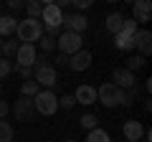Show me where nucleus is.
Wrapping results in <instances>:
<instances>
[{
	"mask_svg": "<svg viewBox=\"0 0 152 142\" xmlns=\"http://www.w3.org/2000/svg\"><path fill=\"white\" fill-rule=\"evenodd\" d=\"M15 36L20 43H33L36 46L43 36V23L36 20V18H26V20H18V28H15Z\"/></svg>",
	"mask_w": 152,
	"mask_h": 142,
	"instance_id": "1",
	"label": "nucleus"
},
{
	"mask_svg": "<svg viewBox=\"0 0 152 142\" xmlns=\"http://www.w3.org/2000/svg\"><path fill=\"white\" fill-rule=\"evenodd\" d=\"M96 99L104 107H119V104H124V89H119V86H114L112 81H107L96 89Z\"/></svg>",
	"mask_w": 152,
	"mask_h": 142,
	"instance_id": "2",
	"label": "nucleus"
},
{
	"mask_svg": "<svg viewBox=\"0 0 152 142\" xmlns=\"http://www.w3.org/2000/svg\"><path fill=\"white\" fill-rule=\"evenodd\" d=\"M33 107H36V112L38 114H43V117H51V114H56V109H58V99H56V94L53 91H38L36 94V99H33Z\"/></svg>",
	"mask_w": 152,
	"mask_h": 142,
	"instance_id": "3",
	"label": "nucleus"
},
{
	"mask_svg": "<svg viewBox=\"0 0 152 142\" xmlns=\"http://www.w3.org/2000/svg\"><path fill=\"white\" fill-rule=\"evenodd\" d=\"M81 43H84V38L79 36V33H69V31H64L56 38V46H58V51L64 56H74L76 51H81Z\"/></svg>",
	"mask_w": 152,
	"mask_h": 142,
	"instance_id": "4",
	"label": "nucleus"
},
{
	"mask_svg": "<svg viewBox=\"0 0 152 142\" xmlns=\"http://www.w3.org/2000/svg\"><path fill=\"white\" fill-rule=\"evenodd\" d=\"M33 81L38 84V86H43L46 91H51V89L58 84V74H56L53 66H41V69H33Z\"/></svg>",
	"mask_w": 152,
	"mask_h": 142,
	"instance_id": "5",
	"label": "nucleus"
},
{
	"mask_svg": "<svg viewBox=\"0 0 152 142\" xmlns=\"http://www.w3.org/2000/svg\"><path fill=\"white\" fill-rule=\"evenodd\" d=\"M41 23H43V28H61L64 26V10L56 3H43Z\"/></svg>",
	"mask_w": 152,
	"mask_h": 142,
	"instance_id": "6",
	"label": "nucleus"
},
{
	"mask_svg": "<svg viewBox=\"0 0 152 142\" xmlns=\"http://www.w3.org/2000/svg\"><path fill=\"white\" fill-rule=\"evenodd\" d=\"M64 26H66L69 33H79L81 36L86 31V26H89V18L84 13H64Z\"/></svg>",
	"mask_w": 152,
	"mask_h": 142,
	"instance_id": "7",
	"label": "nucleus"
},
{
	"mask_svg": "<svg viewBox=\"0 0 152 142\" xmlns=\"http://www.w3.org/2000/svg\"><path fill=\"white\" fill-rule=\"evenodd\" d=\"M36 46L33 43H20L18 46V53H15V64L23 66V69H33V61H36Z\"/></svg>",
	"mask_w": 152,
	"mask_h": 142,
	"instance_id": "8",
	"label": "nucleus"
},
{
	"mask_svg": "<svg viewBox=\"0 0 152 142\" xmlns=\"http://www.w3.org/2000/svg\"><path fill=\"white\" fill-rule=\"evenodd\" d=\"M66 66H69L71 71H86L89 66H91V53L84 51V48L76 51L74 56H69V64H66Z\"/></svg>",
	"mask_w": 152,
	"mask_h": 142,
	"instance_id": "9",
	"label": "nucleus"
},
{
	"mask_svg": "<svg viewBox=\"0 0 152 142\" xmlns=\"http://www.w3.org/2000/svg\"><path fill=\"white\" fill-rule=\"evenodd\" d=\"M33 114H36L33 99H28V97H20V99L15 102V119H18V122H28Z\"/></svg>",
	"mask_w": 152,
	"mask_h": 142,
	"instance_id": "10",
	"label": "nucleus"
},
{
	"mask_svg": "<svg viewBox=\"0 0 152 142\" xmlns=\"http://www.w3.org/2000/svg\"><path fill=\"white\" fill-rule=\"evenodd\" d=\"M122 132H124L127 142H140L142 137H145V127H142V122H137V119H127L124 127H122Z\"/></svg>",
	"mask_w": 152,
	"mask_h": 142,
	"instance_id": "11",
	"label": "nucleus"
},
{
	"mask_svg": "<svg viewBox=\"0 0 152 142\" xmlns=\"http://www.w3.org/2000/svg\"><path fill=\"white\" fill-rule=\"evenodd\" d=\"M134 48H140V56H150L152 51V33L145 28H137L134 33Z\"/></svg>",
	"mask_w": 152,
	"mask_h": 142,
	"instance_id": "12",
	"label": "nucleus"
},
{
	"mask_svg": "<svg viewBox=\"0 0 152 142\" xmlns=\"http://www.w3.org/2000/svg\"><path fill=\"white\" fill-rule=\"evenodd\" d=\"M74 99H76V104H84V107H89V104L96 102V89H94L91 84H81V86H76Z\"/></svg>",
	"mask_w": 152,
	"mask_h": 142,
	"instance_id": "13",
	"label": "nucleus"
},
{
	"mask_svg": "<svg viewBox=\"0 0 152 142\" xmlns=\"http://www.w3.org/2000/svg\"><path fill=\"white\" fill-rule=\"evenodd\" d=\"M114 86H119V89H132V86H137V79H134V74L132 71H127V69H114Z\"/></svg>",
	"mask_w": 152,
	"mask_h": 142,
	"instance_id": "14",
	"label": "nucleus"
},
{
	"mask_svg": "<svg viewBox=\"0 0 152 142\" xmlns=\"http://www.w3.org/2000/svg\"><path fill=\"white\" fill-rule=\"evenodd\" d=\"M132 10H134V23H147L152 18V5L147 0H137Z\"/></svg>",
	"mask_w": 152,
	"mask_h": 142,
	"instance_id": "15",
	"label": "nucleus"
},
{
	"mask_svg": "<svg viewBox=\"0 0 152 142\" xmlns=\"http://www.w3.org/2000/svg\"><path fill=\"white\" fill-rule=\"evenodd\" d=\"M15 28H18V20L13 15H0V38L3 41H5L8 36H13Z\"/></svg>",
	"mask_w": 152,
	"mask_h": 142,
	"instance_id": "16",
	"label": "nucleus"
},
{
	"mask_svg": "<svg viewBox=\"0 0 152 142\" xmlns=\"http://www.w3.org/2000/svg\"><path fill=\"white\" fill-rule=\"evenodd\" d=\"M122 23H124V15L122 13H109L107 15V31L117 36V33H122Z\"/></svg>",
	"mask_w": 152,
	"mask_h": 142,
	"instance_id": "17",
	"label": "nucleus"
},
{
	"mask_svg": "<svg viewBox=\"0 0 152 142\" xmlns=\"http://www.w3.org/2000/svg\"><path fill=\"white\" fill-rule=\"evenodd\" d=\"M114 46H117L119 51H134V36L117 33V36H114Z\"/></svg>",
	"mask_w": 152,
	"mask_h": 142,
	"instance_id": "18",
	"label": "nucleus"
},
{
	"mask_svg": "<svg viewBox=\"0 0 152 142\" xmlns=\"http://www.w3.org/2000/svg\"><path fill=\"white\" fill-rule=\"evenodd\" d=\"M26 13L28 18H36V20H41V13H43V3H38V0H31V3H26Z\"/></svg>",
	"mask_w": 152,
	"mask_h": 142,
	"instance_id": "19",
	"label": "nucleus"
},
{
	"mask_svg": "<svg viewBox=\"0 0 152 142\" xmlns=\"http://www.w3.org/2000/svg\"><path fill=\"white\" fill-rule=\"evenodd\" d=\"M13 137H15L13 124L5 122V119H0V142H13Z\"/></svg>",
	"mask_w": 152,
	"mask_h": 142,
	"instance_id": "20",
	"label": "nucleus"
},
{
	"mask_svg": "<svg viewBox=\"0 0 152 142\" xmlns=\"http://www.w3.org/2000/svg\"><path fill=\"white\" fill-rule=\"evenodd\" d=\"M41 91V86H38L36 81H23V86H20V97H28V99H36V94Z\"/></svg>",
	"mask_w": 152,
	"mask_h": 142,
	"instance_id": "21",
	"label": "nucleus"
},
{
	"mask_svg": "<svg viewBox=\"0 0 152 142\" xmlns=\"http://www.w3.org/2000/svg\"><path fill=\"white\" fill-rule=\"evenodd\" d=\"M142 66H145V56H140V53H132L129 59H127V66H124V69L134 74V71H140Z\"/></svg>",
	"mask_w": 152,
	"mask_h": 142,
	"instance_id": "22",
	"label": "nucleus"
},
{
	"mask_svg": "<svg viewBox=\"0 0 152 142\" xmlns=\"http://www.w3.org/2000/svg\"><path fill=\"white\" fill-rule=\"evenodd\" d=\"M79 124H81L86 132H91V130H96V127H99V117L96 114H84L81 119H79Z\"/></svg>",
	"mask_w": 152,
	"mask_h": 142,
	"instance_id": "23",
	"label": "nucleus"
},
{
	"mask_svg": "<svg viewBox=\"0 0 152 142\" xmlns=\"http://www.w3.org/2000/svg\"><path fill=\"white\" fill-rule=\"evenodd\" d=\"M18 41H3V48H0V53H3V59H10V56L18 53Z\"/></svg>",
	"mask_w": 152,
	"mask_h": 142,
	"instance_id": "24",
	"label": "nucleus"
},
{
	"mask_svg": "<svg viewBox=\"0 0 152 142\" xmlns=\"http://www.w3.org/2000/svg\"><path fill=\"white\" fill-rule=\"evenodd\" d=\"M86 142H112V140H109V135L102 130V127H96V130H91V132H89Z\"/></svg>",
	"mask_w": 152,
	"mask_h": 142,
	"instance_id": "25",
	"label": "nucleus"
},
{
	"mask_svg": "<svg viewBox=\"0 0 152 142\" xmlns=\"http://www.w3.org/2000/svg\"><path fill=\"white\" fill-rule=\"evenodd\" d=\"M38 46H41L43 53H51V51H56V38H51V36H41Z\"/></svg>",
	"mask_w": 152,
	"mask_h": 142,
	"instance_id": "26",
	"label": "nucleus"
},
{
	"mask_svg": "<svg viewBox=\"0 0 152 142\" xmlns=\"http://www.w3.org/2000/svg\"><path fill=\"white\" fill-rule=\"evenodd\" d=\"M58 107H61V109H74V107H76L74 94H64V97L58 99Z\"/></svg>",
	"mask_w": 152,
	"mask_h": 142,
	"instance_id": "27",
	"label": "nucleus"
},
{
	"mask_svg": "<svg viewBox=\"0 0 152 142\" xmlns=\"http://www.w3.org/2000/svg\"><path fill=\"white\" fill-rule=\"evenodd\" d=\"M122 33H127V36H134V33H137L134 18H124V23H122Z\"/></svg>",
	"mask_w": 152,
	"mask_h": 142,
	"instance_id": "28",
	"label": "nucleus"
},
{
	"mask_svg": "<svg viewBox=\"0 0 152 142\" xmlns=\"http://www.w3.org/2000/svg\"><path fill=\"white\" fill-rule=\"evenodd\" d=\"M140 99V89L132 86V89H124V104H134Z\"/></svg>",
	"mask_w": 152,
	"mask_h": 142,
	"instance_id": "29",
	"label": "nucleus"
},
{
	"mask_svg": "<svg viewBox=\"0 0 152 142\" xmlns=\"http://www.w3.org/2000/svg\"><path fill=\"white\" fill-rule=\"evenodd\" d=\"M8 74H13V64H10V59H3L0 56V79L8 76Z\"/></svg>",
	"mask_w": 152,
	"mask_h": 142,
	"instance_id": "30",
	"label": "nucleus"
},
{
	"mask_svg": "<svg viewBox=\"0 0 152 142\" xmlns=\"http://www.w3.org/2000/svg\"><path fill=\"white\" fill-rule=\"evenodd\" d=\"M13 71H15V74H20V76L23 79H26V81H31V79H33V69H23V66H13Z\"/></svg>",
	"mask_w": 152,
	"mask_h": 142,
	"instance_id": "31",
	"label": "nucleus"
},
{
	"mask_svg": "<svg viewBox=\"0 0 152 142\" xmlns=\"http://www.w3.org/2000/svg\"><path fill=\"white\" fill-rule=\"evenodd\" d=\"M41 66H48V56L46 53H38L36 61H33V69H41Z\"/></svg>",
	"mask_w": 152,
	"mask_h": 142,
	"instance_id": "32",
	"label": "nucleus"
},
{
	"mask_svg": "<svg viewBox=\"0 0 152 142\" xmlns=\"http://www.w3.org/2000/svg\"><path fill=\"white\" fill-rule=\"evenodd\" d=\"M89 5H91V0H74V8H76V10H86ZM76 10H74V13H76Z\"/></svg>",
	"mask_w": 152,
	"mask_h": 142,
	"instance_id": "33",
	"label": "nucleus"
},
{
	"mask_svg": "<svg viewBox=\"0 0 152 142\" xmlns=\"http://www.w3.org/2000/svg\"><path fill=\"white\" fill-rule=\"evenodd\" d=\"M23 5H26V3H23V0H10V3H8V8H10V10H23Z\"/></svg>",
	"mask_w": 152,
	"mask_h": 142,
	"instance_id": "34",
	"label": "nucleus"
},
{
	"mask_svg": "<svg viewBox=\"0 0 152 142\" xmlns=\"http://www.w3.org/2000/svg\"><path fill=\"white\" fill-rule=\"evenodd\" d=\"M8 112H10L8 102H3V99H0V119H5V117H8Z\"/></svg>",
	"mask_w": 152,
	"mask_h": 142,
	"instance_id": "35",
	"label": "nucleus"
},
{
	"mask_svg": "<svg viewBox=\"0 0 152 142\" xmlns=\"http://www.w3.org/2000/svg\"><path fill=\"white\" fill-rule=\"evenodd\" d=\"M66 64H69V56H64V53L56 56V66H66ZM56 66H53V69H56Z\"/></svg>",
	"mask_w": 152,
	"mask_h": 142,
	"instance_id": "36",
	"label": "nucleus"
},
{
	"mask_svg": "<svg viewBox=\"0 0 152 142\" xmlns=\"http://www.w3.org/2000/svg\"><path fill=\"white\" fill-rule=\"evenodd\" d=\"M0 48H3V38H0Z\"/></svg>",
	"mask_w": 152,
	"mask_h": 142,
	"instance_id": "37",
	"label": "nucleus"
},
{
	"mask_svg": "<svg viewBox=\"0 0 152 142\" xmlns=\"http://www.w3.org/2000/svg\"><path fill=\"white\" fill-rule=\"evenodd\" d=\"M0 97H3V86H0Z\"/></svg>",
	"mask_w": 152,
	"mask_h": 142,
	"instance_id": "38",
	"label": "nucleus"
},
{
	"mask_svg": "<svg viewBox=\"0 0 152 142\" xmlns=\"http://www.w3.org/2000/svg\"><path fill=\"white\" fill-rule=\"evenodd\" d=\"M64 142H74V140H64Z\"/></svg>",
	"mask_w": 152,
	"mask_h": 142,
	"instance_id": "39",
	"label": "nucleus"
}]
</instances>
